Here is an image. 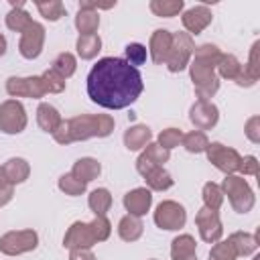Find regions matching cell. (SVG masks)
Returning a JSON list of instances; mask_svg holds the SVG:
<instances>
[{"label":"cell","instance_id":"34","mask_svg":"<svg viewBox=\"0 0 260 260\" xmlns=\"http://www.w3.org/2000/svg\"><path fill=\"white\" fill-rule=\"evenodd\" d=\"M215 69H217L219 77H223V79H232V81H234L236 75H238L240 69H242V63H240L234 55H230V53H221V57H219Z\"/></svg>","mask_w":260,"mask_h":260},{"label":"cell","instance_id":"36","mask_svg":"<svg viewBox=\"0 0 260 260\" xmlns=\"http://www.w3.org/2000/svg\"><path fill=\"white\" fill-rule=\"evenodd\" d=\"M37 10L41 12L43 18L57 22L61 16H65V6L61 0H45V2H37Z\"/></svg>","mask_w":260,"mask_h":260},{"label":"cell","instance_id":"5","mask_svg":"<svg viewBox=\"0 0 260 260\" xmlns=\"http://www.w3.org/2000/svg\"><path fill=\"white\" fill-rule=\"evenodd\" d=\"M193 51H195V43H193V37L189 32H173L171 51H169V57L165 61L167 69L171 73L183 71L189 65V61L193 57Z\"/></svg>","mask_w":260,"mask_h":260},{"label":"cell","instance_id":"21","mask_svg":"<svg viewBox=\"0 0 260 260\" xmlns=\"http://www.w3.org/2000/svg\"><path fill=\"white\" fill-rule=\"evenodd\" d=\"M61 122H63V118H61V114H59V110L55 106H51L47 102L39 104V108H37V124H39V128L43 132H51L53 134L55 128Z\"/></svg>","mask_w":260,"mask_h":260},{"label":"cell","instance_id":"8","mask_svg":"<svg viewBox=\"0 0 260 260\" xmlns=\"http://www.w3.org/2000/svg\"><path fill=\"white\" fill-rule=\"evenodd\" d=\"M26 110L18 100H6L0 104V130L4 134H20L26 128Z\"/></svg>","mask_w":260,"mask_h":260},{"label":"cell","instance_id":"4","mask_svg":"<svg viewBox=\"0 0 260 260\" xmlns=\"http://www.w3.org/2000/svg\"><path fill=\"white\" fill-rule=\"evenodd\" d=\"M219 187H221L223 195H228L230 205L236 213H248L254 207V203H256L254 191L242 175H225V179Z\"/></svg>","mask_w":260,"mask_h":260},{"label":"cell","instance_id":"39","mask_svg":"<svg viewBox=\"0 0 260 260\" xmlns=\"http://www.w3.org/2000/svg\"><path fill=\"white\" fill-rule=\"evenodd\" d=\"M41 79H43V85H45V91L47 93H61L67 85V81L53 69H47L41 73Z\"/></svg>","mask_w":260,"mask_h":260},{"label":"cell","instance_id":"24","mask_svg":"<svg viewBox=\"0 0 260 260\" xmlns=\"http://www.w3.org/2000/svg\"><path fill=\"white\" fill-rule=\"evenodd\" d=\"M12 4V8H10V12L6 14V26L10 28V30H14V32H22L30 22H32V18H30V14L24 10V2L20 0V2H10Z\"/></svg>","mask_w":260,"mask_h":260},{"label":"cell","instance_id":"13","mask_svg":"<svg viewBox=\"0 0 260 260\" xmlns=\"http://www.w3.org/2000/svg\"><path fill=\"white\" fill-rule=\"evenodd\" d=\"M98 240L93 236V230H91V223L89 221H73L65 236H63V246L67 250H77V248H91L95 246Z\"/></svg>","mask_w":260,"mask_h":260},{"label":"cell","instance_id":"20","mask_svg":"<svg viewBox=\"0 0 260 260\" xmlns=\"http://www.w3.org/2000/svg\"><path fill=\"white\" fill-rule=\"evenodd\" d=\"M150 138H152V132H150V128L144 126V124H134V126H130V128L124 132V136H122L124 146H126L128 150H140V148H144V146L150 142Z\"/></svg>","mask_w":260,"mask_h":260},{"label":"cell","instance_id":"29","mask_svg":"<svg viewBox=\"0 0 260 260\" xmlns=\"http://www.w3.org/2000/svg\"><path fill=\"white\" fill-rule=\"evenodd\" d=\"M87 205L95 215H106L110 211V207H112V193L106 187L93 189L89 193V197H87Z\"/></svg>","mask_w":260,"mask_h":260},{"label":"cell","instance_id":"48","mask_svg":"<svg viewBox=\"0 0 260 260\" xmlns=\"http://www.w3.org/2000/svg\"><path fill=\"white\" fill-rule=\"evenodd\" d=\"M234 81H236V85H240V87H252V85L256 83V79H254V77L244 69V65H242V69H240V73L236 75V79H234Z\"/></svg>","mask_w":260,"mask_h":260},{"label":"cell","instance_id":"45","mask_svg":"<svg viewBox=\"0 0 260 260\" xmlns=\"http://www.w3.org/2000/svg\"><path fill=\"white\" fill-rule=\"evenodd\" d=\"M238 171L242 175H250V177H256L258 175V158L254 154H248V156H240V162H238Z\"/></svg>","mask_w":260,"mask_h":260},{"label":"cell","instance_id":"15","mask_svg":"<svg viewBox=\"0 0 260 260\" xmlns=\"http://www.w3.org/2000/svg\"><path fill=\"white\" fill-rule=\"evenodd\" d=\"M128 215H134V217H142L146 215V211H150V205H152V193L150 189L146 187H136L132 191H128L122 199Z\"/></svg>","mask_w":260,"mask_h":260},{"label":"cell","instance_id":"31","mask_svg":"<svg viewBox=\"0 0 260 260\" xmlns=\"http://www.w3.org/2000/svg\"><path fill=\"white\" fill-rule=\"evenodd\" d=\"M201 197H203V207L211 209V211H217L223 203V191L217 183L213 181H207L201 189Z\"/></svg>","mask_w":260,"mask_h":260},{"label":"cell","instance_id":"10","mask_svg":"<svg viewBox=\"0 0 260 260\" xmlns=\"http://www.w3.org/2000/svg\"><path fill=\"white\" fill-rule=\"evenodd\" d=\"M207 160L221 173L225 175H234L238 171V162H240V154L236 148H230L221 142H209V146L205 148Z\"/></svg>","mask_w":260,"mask_h":260},{"label":"cell","instance_id":"37","mask_svg":"<svg viewBox=\"0 0 260 260\" xmlns=\"http://www.w3.org/2000/svg\"><path fill=\"white\" fill-rule=\"evenodd\" d=\"M124 61L132 67H138V65H144L146 63V47L140 45V43H128L124 47Z\"/></svg>","mask_w":260,"mask_h":260},{"label":"cell","instance_id":"11","mask_svg":"<svg viewBox=\"0 0 260 260\" xmlns=\"http://www.w3.org/2000/svg\"><path fill=\"white\" fill-rule=\"evenodd\" d=\"M6 93L10 98H32V100H39L47 91H45L41 75H30V77H14L12 75V77L6 79Z\"/></svg>","mask_w":260,"mask_h":260},{"label":"cell","instance_id":"14","mask_svg":"<svg viewBox=\"0 0 260 260\" xmlns=\"http://www.w3.org/2000/svg\"><path fill=\"white\" fill-rule=\"evenodd\" d=\"M189 120L195 126V130H201V132L203 130H211L219 120V110L211 102L197 100L189 110Z\"/></svg>","mask_w":260,"mask_h":260},{"label":"cell","instance_id":"47","mask_svg":"<svg viewBox=\"0 0 260 260\" xmlns=\"http://www.w3.org/2000/svg\"><path fill=\"white\" fill-rule=\"evenodd\" d=\"M69 260H95V254L91 252V248H77L69 250Z\"/></svg>","mask_w":260,"mask_h":260},{"label":"cell","instance_id":"12","mask_svg":"<svg viewBox=\"0 0 260 260\" xmlns=\"http://www.w3.org/2000/svg\"><path fill=\"white\" fill-rule=\"evenodd\" d=\"M195 225L199 230V236L203 242L207 244H215L221 240V234H223V225H221V219L217 215V211H211L207 207H201L197 213H195Z\"/></svg>","mask_w":260,"mask_h":260},{"label":"cell","instance_id":"35","mask_svg":"<svg viewBox=\"0 0 260 260\" xmlns=\"http://www.w3.org/2000/svg\"><path fill=\"white\" fill-rule=\"evenodd\" d=\"M57 187H59L65 195H69V197H77V195H83V193H85L87 183L79 181V179H77V177H73L71 173H65V175H61V177H59Z\"/></svg>","mask_w":260,"mask_h":260},{"label":"cell","instance_id":"28","mask_svg":"<svg viewBox=\"0 0 260 260\" xmlns=\"http://www.w3.org/2000/svg\"><path fill=\"white\" fill-rule=\"evenodd\" d=\"M144 181H146V189H150V191H167L175 183L173 177H171V173L165 167H156L150 173H146L144 175Z\"/></svg>","mask_w":260,"mask_h":260},{"label":"cell","instance_id":"44","mask_svg":"<svg viewBox=\"0 0 260 260\" xmlns=\"http://www.w3.org/2000/svg\"><path fill=\"white\" fill-rule=\"evenodd\" d=\"M244 134H246V138H248L252 144H258V142H260V116L248 118V122H246V126H244Z\"/></svg>","mask_w":260,"mask_h":260},{"label":"cell","instance_id":"41","mask_svg":"<svg viewBox=\"0 0 260 260\" xmlns=\"http://www.w3.org/2000/svg\"><path fill=\"white\" fill-rule=\"evenodd\" d=\"M209 258L211 260H236L238 256H236V252H234V248H232V244L228 240H219V242H215L211 246Z\"/></svg>","mask_w":260,"mask_h":260},{"label":"cell","instance_id":"30","mask_svg":"<svg viewBox=\"0 0 260 260\" xmlns=\"http://www.w3.org/2000/svg\"><path fill=\"white\" fill-rule=\"evenodd\" d=\"M150 12L154 16H162V18H173L179 12H183L185 2L183 0H150L148 4Z\"/></svg>","mask_w":260,"mask_h":260},{"label":"cell","instance_id":"19","mask_svg":"<svg viewBox=\"0 0 260 260\" xmlns=\"http://www.w3.org/2000/svg\"><path fill=\"white\" fill-rule=\"evenodd\" d=\"M171 260H197V244L191 234H181L171 242Z\"/></svg>","mask_w":260,"mask_h":260},{"label":"cell","instance_id":"3","mask_svg":"<svg viewBox=\"0 0 260 260\" xmlns=\"http://www.w3.org/2000/svg\"><path fill=\"white\" fill-rule=\"evenodd\" d=\"M69 134L73 142L89 138H106L114 132V118L110 114H81L67 120Z\"/></svg>","mask_w":260,"mask_h":260},{"label":"cell","instance_id":"42","mask_svg":"<svg viewBox=\"0 0 260 260\" xmlns=\"http://www.w3.org/2000/svg\"><path fill=\"white\" fill-rule=\"evenodd\" d=\"M89 223H91V230H93V236H95L98 242H106V240L110 238V234H112V223H110V219H108L106 215H95Z\"/></svg>","mask_w":260,"mask_h":260},{"label":"cell","instance_id":"26","mask_svg":"<svg viewBox=\"0 0 260 260\" xmlns=\"http://www.w3.org/2000/svg\"><path fill=\"white\" fill-rule=\"evenodd\" d=\"M142 232H144V223L140 221V217L124 215V217L118 221V236H120L124 242H136V240H140Z\"/></svg>","mask_w":260,"mask_h":260},{"label":"cell","instance_id":"33","mask_svg":"<svg viewBox=\"0 0 260 260\" xmlns=\"http://www.w3.org/2000/svg\"><path fill=\"white\" fill-rule=\"evenodd\" d=\"M51 69L57 71L63 79H69V77L75 73V69H77V59H75V55L63 51V53H59V55L53 59V67H51Z\"/></svg>","mask_w":260,"mask_h":260},{"label":"cell","instance_id":"23","mask_svg":"<svg viewBox=\"0 0 260 260\" xmlns=\"http://www.w3.org/2000/svg\"><path fill=\"white\" fill-rule=\"evenodd\" d=\"M228 242L232 244L236 256H250L258 250V238L248 232H234L228 238Z\"/></svg>","mask_w":260,"mask_h":260},{"label":"cell","instance_id":"22","mask_svg":"<svg viewBox=\"0 0 260 260\" xmlns=\"http://www.w3.org/2000/svg\"><path fill=\"white\" fill-rule=\"evenodd\" d=\"M100 173H102V165H100L95 158H91V156H81V158H77V160L73 162V169H71V175L77 177V179L83 181V183H89V181L98 179Z\"/></svg>","mask_w":260,"mask_h":260},{"label":"cell","instance_id":"46","mask_svg":"<svg viewBox=\"0 0 260 260\" xmlns=\"http://www.w3.org/2000/svg\"><path fill=\"white\" fill-rule=\"evenodd\" d=\"M14 197V185H10L8 181H4L0 177V207H4L6 203H10Z\"/></svg>","mask_w":260,"mask_h":260},{"label":"cell","instance_id":"25","mask_svg":"<svg viewBox=\"0 0 260 260\" xmlns=\"http://www.w3.org/2000/svg\"><path fill=\"white\" fill-rule=\"evenodd\" d=\"M75 28L79 35H95L100 28V14L93 8H79L75 14Z\"/></svg>","mask_w":260,"mask_h":260},{"label":"cell","instance_id":"51","mask_svg":"<svg viewBox=\"0 0 260 260\" xmlns=\"http://www.w3.org/2000/svg\"><path fill=\"white\" fill-rule=\"evenodd\" d=\"M0 177H2V167H0Z\"/></svg>","mask_w":260,"mask_h":260},{"label":"cell","instance_id":"7","mask_svg":"<svg viewBox=\"0 0 260 260\" xmlns=\"http://www.w3.org/2000/svg\"><path fill=\"white\" fill-rule=\"evenodd\" d=\"M154 223L156 228L160 230H167V232H175V230H181L187 221V211L181 203L173 201V199H167V201H160L154 209Z\"/></svg>","mask_w":260,"mask_h":260},{"label":"cell","instance_id":"43","mask_svg":"<svg viewBox=\"0 0 260 260\" xmlns=\"http://www.w3.org/2000/svg\"><path fill=\"white\" fill-rule=\"evenodd\" d=\"M260 41H256L254 45H252V49H250V57H248V63L244 65V69L258 81L260 79Z\"/></svg>","mask_w":260,"mask_h":260},{"label":"cell","instance_id":"52","mask_svg":"<svg viewBox=\"0 0 260 260\" xmlns=\"http://www.w3.org/2000/svg\"><path fill=\"white\" fill-rule=\"evenodd\" d=\"M148 260H154V258H148Z\"/></svg>","mask_w":260,"mask_h":260},{"label":"cell","instance_id":"6","mask_svg":"<svg viewBox=\"0 0 260 260\" xmlns=\"http://www.w3.org/2000/svg\"><path fill=\"white\" fill-rule=\"evenodd\" d=\"M39 246V234L35 230H12L0 238V252L6 256H20L32 252Z\"/></svg>","mask_w":260,"mask_h":260},{"label":"cell","instance_id":"32","mask_svg":"<svg viewBox=\"0 0 260 260\" xmlns=\"http://www.w3.org/2000/svg\"><path fill=\"white\" fill-rule=\"evenodd\" d=\"M181 146H183L187 152L199 154V152H205V148L209 146V140H207L205 132H201V130H191V132L183 134Z\"/></svg>","mask_w":260,"mask_h":260},{"label":"cell","instance_id":"40","mask_svg":"<svg viewBox=\"0 0 260 260\" xmlns=\"http://www.w3.org/2000/svg\"><path fill=\"white\" fill-rule=\"evenodd\" d=\"M181 140H183V132H181L179 128H165V130L158 134L156 144H160L162 148L171 150V148H177V146L181 144Z\"/></svg>","mask_w":260,"mask_h":260},{"label":"cell","instance_id":"18","mask_svg":"<svg viewBox=\"0 0 260 260\" xmlns=\"http://www.w3.org/2000/svg\"><path fill=\"white\" fill-rule=\"evenodd\" d=\"M30 175V165L22 156H12L2 165V179L8 181L10 185H20L28 179Z\"/></svg>","mask_w":260,"mask_h":260},{"label":"cell","instance_id":"27","mask_svg":"<svg viewBox=\"0 0 260 260\" xmlns=\"http://www.w3.org/2000/svg\"><path fill=\"white\" fill-rule=\"evenodd\" d=\"M75 49L81 59H85V61L95 59L98 53L102 51V39H100V35H79Z\"/></svg>","mask_w":260,"mask_h":260},{"label":"cell","instance_id":"16","mask_svg":"<svg viewBox=\"0 0 260 260\" xmlns=\"http://www.w3.org/2000/svg\"><path fill=\"white\" fill-rule=\"evenodd\" d=\"M211 18H213L211 10L205 4H199V6H193V8L185 10L183 16H181V22L189 30V35H199L201 30H205L211 24Z\"/></svg>","mask_w":260,"mask_h":260},{"label":"cell","instance_id":"2","mask_svg":"<svg viewBox=\"0 0 260 260\" xmlns=\"http://www.w3.org/2000/svg\"><path fill=\"white\" fill-rule=\"evenodd\" d=\"M219 57H221V51L217 45L203 43L195 47L193 57L187 65L193 87H195V95L201 102H209L219 89V77L215 75V65Z\"/></svg>","mask_w":260,"mask_h":260},{"label":"cell","instance_id":"1","mask_svg":"<svg viewBox=\"0 0 260 260\" xmlns=\"http://www.w3.org/2000/svg\"><path fill=\"white\" fill-rule=\"evenodd\" d=\"M142 89L144 81L140 71L120 57L100 59L87 73V95L106 110H124L132 106Z\"/></svg>","mask_w":260,"mask_h":260},{"label":"cell","instance_id":"17","mask_svg":"<svg viewBox=\"0 0 260 260\" xmlns=\"http://www.w3.org/2000/svg\"><path fill=\"white\" fill-rule=\"evenodd\" d=\"M171 43H173V32L167 28H156L150 35V43H148V53L154 65H165L169 51H171Z\"/></svg>","mask_w":260,"mask_h":260},{"label":"cell","instance_id":"38","mask_svg":"<svg viewBox=\"0 0 260 260\" xmlns=\"http://www.w3.org/2000/svg\"><path fill=\"white\" fill-rule=\"evenodd\" d=\"M142 154H144L152 165H156V167H162V165L169 162V158H171V150L162 148V146L156 144V142H148V144L144 146Z\"/></svg>","mask_w":260,"mask_h":260},{"label":"cell","instance_id":"9","mask_svg":"<svg viewBox=\"0 0 260 260\" xmlns=\"http://www.w3.org/2000/svg\"><path fill=\"white\" fill-rule=\"evenodd\" d=\"M45 47V26L37 20H32L22 32H20V41H18V53L32 61L43 53Z\"/></svg>","mask_w":260,"mask_h":260},{"label":"cell","instance_id":"49","mask_svg":"<svg viewBox=\"0 0 260 260\" xmlns=\"http://www.w3.org/2000/svg\"><path fill=\"white\" fill-rule=\"evenodd\" d=\"M152 169H156V165H152V162H150V160H148V158H146V156L140 152V156L136 158V171H138V173L144 177V175H146V173H150Z\"/></svg>","mask_w":260,"mask_h":260},{"label":"cell","instance_id":"50","mask_svg":"<svg viewBox=\"0 0 260 260\" xmlns=\"http://www.w3.org/2000/svg\"><path fill=\"white\" fill-rule=\"evenodd\" d=\"M6 47H8V43H6V37L0 32V57L6 53Z\"/></svg>","mask_w":260,"mask_h":260}]
</instances>
